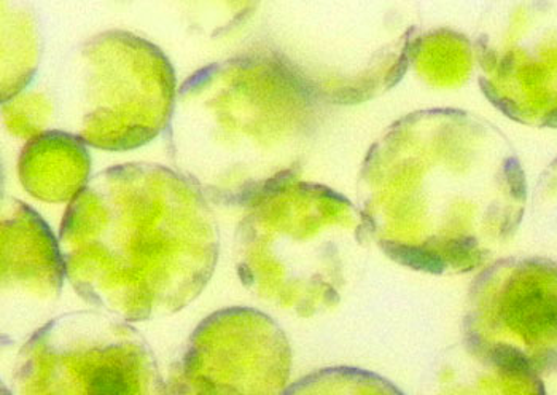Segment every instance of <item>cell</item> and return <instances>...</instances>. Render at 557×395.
Listing matches in <instances>:
<instances>
[{"instance_id":"1","label":"cell","mask_w":557,"mask_h":395,"mask_svg":"<svg viewBox=\"0 0 557 395\" xmlns=\"http://www.w3.org/2000/svg\"><path fill=\"white\" fill-rule=\"evenodd\" d=\"M58 243L64 274L86 304L143 322L174 314L201 294L220 236L190 178L126 163L96 174L72 198Z\"/></svg>"},{"instance_id":"2","label":"cell","mask_w":557,"mask_h":395,"mask_svg":"<svg viewBox=\"0 0 557 395\" xmlns=\"http://www.w3.org/2000/svg\"><path fill=\"white\" fill-rule=\"evenodd\" d=\"M311 92L276 61L239 57L191 75L175 96V171L209 201L253 205L290 184L315 129Z\"/></svg>"},{"instance_id":"3","label":"cell","mask_w":557,"mask_h":395,"mask_svg":"<svg viewBox=\"0 0 557 395\" xmlns=\"http://www.w3.org/2000/svg\"><path fill=\"white\" fill-rule=\"evenodd\" d=\"M500 137L494 129L466 166H448L446 152L436 166L401 126L371 152L362 176L364 218L391 250L398 247L395 257L429 270H460L513 235L525 178L505 137L487 152Z\"/></svg>"},{"instance_id":"4","label":"cell","mask_w":557,"mask_h":395,"mask_svg":"<svg viewBox=\"0 0 557 395\" xmlns=\"http://www.w3.org/2000/svg\"><path fill=\"white\" fill-rule=\"evenodd\" d=\"M175 96L166 57L140 37L110 30L69 51L3 112L18 136L60 132L98 149L129 150L166 128Z\"/></svg>"},{"instance_id":"5","label":"cell","mask_w":557,"mask_h":395,"mask_svg":"<svg viewBox=\"0 0 557 395\" xmlns=\"http://www.w3.org/2000/svg\"><path fill=\"white\" fill-rule=\"evenodd\" d=\"M252 206L236 235L244 286L305 316L335 304L359 230L350 202L319 185L287 184Z\"/></svg>"},{"instance_id":"6","label":"cell","mask_w":557,"mask_h":395,"mask_svg":"<svg viewBox=\"0 0 557 395\" xmlns=\"http://www.w3.org/2000/svg\"><path fill=\"white\" fill-rule=\"evenodd\" d=\"M20 395H158L166 393L149 343L128 321L75 311L42 325L20 351Z\"/></svg>"},{"instance_id":"7","label":"cell","mask_w":557,"mask_h":395,"mask_svg":"<svg viewBox=\"0 0 557 395\" xmlns=\"http://www.w3.org/2000/svg\"><path fill=\"white\" fill-rule=\"evenodd\" d=\"M472 342L491 366L540 373L557 367V262L511 259L478 280Z\"/></svg>"},{"instance_id":"8","label":"cell","mask_w":557,"mask_h":395,"mask_svg":"<svg viewBox=\"0 0 557 395\" xmlns=\"http://www.w3.org/2000/svg\"><path fill=\"white\" fill-rule=\"evenodd\" d=\"M282 330L256 309L232 308L206 319L172 373L177 393H274L288 372Z\"/></svg>"},{"instance_id":"9","label":"cell","mask_w":557,"mask_h":395,"mask_svg":"<svg viewBox=\"0 0 557 395\" xmlns=\"http://www.w3.org/2000/svg\"><path fill=\"white\" fill-rule=\"evenodd\" d=\"M490 71L495 104L519 122L557 128V5L513 10Z\"/></svg>"},{"instance_id":"10","label":"cell","mask_w":557,"mask_h":395,"mask_svg":"<svg viewBox=\"0 0 557 395\" xmlns=\"http://www.w3.org/2000/svg\"><path fill=\"white\" fill-rule=\"evenodd\" d=\"M60 243L44 220L23 202H3L2 284L7 292L29 291L34 298L57 297L63 283Z\"/></svg>"},{"instance_id":"11","label":"cell","mask_w":557,"mask_h":395,"mask_svg":"<svg viewBox=\"0 0 557 395\" xmlns=\"http://www.w3.org/2000/svg\"><path fill=\"white\" fill-rule=\"evenodd\" d=\"M89 157L84 143L71 134L48 132L27 144L20 163L22 182L45 201L74 198L86 184Z\"/></svg>"}]
</instances>
